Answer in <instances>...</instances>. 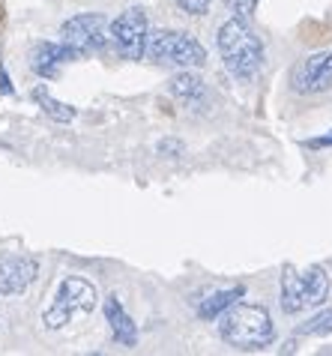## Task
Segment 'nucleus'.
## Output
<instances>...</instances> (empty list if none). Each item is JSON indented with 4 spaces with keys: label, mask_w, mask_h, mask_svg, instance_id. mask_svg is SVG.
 <instances>
[{
    "label": "nucleus",
    "mask_w": 332,
    "mask_h": 356,
    "mask_svg": "<svg viewBox=\"0 0 332 356\" xmlns=\"http://www.w3.org/2000/svg\"><path fill=\"white\" fill-rule=\"evenodd\" d=\"M216 45H219L222 60H224V69H228L233 78L251 81V78L258 75V69L263 63V45L255 36V31H251L249 18H242V15L228 18V22L219 27Z\"/></svg>",
    "instance_id": "obj_1"
},
{
    "label": "nucleus",
    "mask_w": 332,
    "mask_h": 356,
    "mask_svg": "<svg viewBox=\"0 0 332 356\" xmlns=\"http://www.w3.org/2000/svg\"><path fill=\"white\" fill-rule=\"evenodd\" d=\"M219 335L231 348L240 350H260L272 341V318L263 305L255 302H233L228 312L222 314L219 323Z\"/></svg>",
    "instance_id": "obj_2"
},
{
    "label": "nucleus",
    "mask_w": 332,
    "mask_h": 356,
    "mask_svg": "<svg viewBox=\"0 0 332 356\" xmlns=\"http://www.w3.org/2000/svg\"><path fill=\"white\" fill-rule=\"evenodd\" d=\"M329 296V275L324 266L311 264L306 270L285 266L281 270V312L299 314L302 309H315Z\"/></svg>",
    "instance_id": "obj_3"
},
{
    "label": "nucleus",
    "mask_w": 332,
    "mask_h": 356,
    "mask_svg": "<svg viewBox=\"0 0 332 356\" xmlns=\"http://www.w3.org/2000/svg\"><path fill=\"white\" fill-rule=\"evenodd\" d=\"M144 54L156 63L183 66V69H198L207 63V48L192 33L183 31H153L147 36V51Z\"/></svg>",
    "instance_id": "obj_4"
},
{
    "label": "nucleus",
    "mask_w": 332,
    "mask_h": 356,
    "mask_svg": "<svg viewBox=\"0 0 332 356\" xmlns=\"http://www.w3.org/2000/svg\"><path fill=\"white\" fill-rule=\"evenodd\" d=\"M96 300H99V296H96V288L90 282L81 279V275H66L54 293V302L48 305L45 314H42V323L48 330H63L78 312L81 314L93 312Z\"/></svg>",
    "instance_id": "obj_5"
},
{
    "label": "nucleus",
    "mask_w": 332,
    "mask_h": 356,
    "mask_svg": "<svg viewBox=\"0 0 332 356\" xmlns=\"http://www.w3.org/2000/svg\"><path fill=\"white\" fill-rule=\"evenodd\" d=\"M108 36H111V24L99 13H81L60 24V42L69 45L78 57L102 51Z\"/></svg>",
    "instance_id": "obj_6"
},
{
    "label": "nucleus",
    "mask_w": 332,
    "mask_h": 356,
    "mask_svg": "<svg viewBox=\"0 0 332 356\" xmlns=\"http://www.w3.org/2000/svg\"><path fill=\"white\" fill-rule=\"evenodd\" d=\"M147 13L141 6L126 9L123 15H117L111 22V42L123 60H141L144 51H147Z\"/></svg>",
    "instance_id": "obj_7"
},
{
    "label": "nucleus",
    "mask_w": 332,
    "mask_h": 356,
    "mask_svg": "<svg viewBox=\"0 0 332 356\" xmlns=\"http://www.w3.org/2000/svg\"><path fill=\"white\" fill-rule=\"evenodd\" d=\"M290 87L299 96H317L332 90V51L308 54L290 72Z\"/></svg>",
    "instance_id": "obj_8"
},
{
    "label": "nucleus",
    "mask_w": 332,
    "mask_h": 356,
    "mask_svg": "<svg viewBox=\"0 0 332 356\" xmlns=\"http://www.w3.org/2000/svg\"><path fill=\"white\" fill-rule=\"evenodd\" d=\"M39 264L27 254H6L0 258V296H18L36 282Z\"/></svg>",
    "instance_id": "obj_9"
},
{
    "label": "nucleus",
    "mask_w": 332,
    "mask_h": 356,
    "mask_svg": "<svg viewBox=\"0 0 332 356\" xmlns=\"http://www.w3.org/2000/svg\"><path fill=\"white\" fill-rule=\"evenodd\" d=\"M75 51L63 42H39L33 51V72L42 78H54L57 69H60L66 60H75Z\"/></svg>",
    "instance_id": "obj_10"
},
{
    "label": "nucleus",
    "mask_w": 332,
    "mask_h": 356,
    "mask_svg": "<svg viewBox=\"0 0 332 356\" xmlns=\"http://www.w3.org/2000/svg\"><path fill=\"white\" fill-rule=\"evenodd\" d=\"M105 318L111 323V335H114L117 344H123V348H135V344H138V326H135V321L123 312V305L117 296H108V300H105Z\"/></svg>",
    "instance_id": "obj_11"
},
{
    "label": "nucleus",
    "mask_w": 332,
    "mask_h": 356,
    "mask_svg": "<svg viewBox=\"0 0 332 356\" xmlns=\"http://www.w3.org/2000/svg\"><path fill=\"white\" fill-rule=\"evenodd\" d=\"M242 293H246L242 284H237V288H224V291H213L210 296H204V300H201L198 314L204 321H216V318H222V314L231 309L233 302L242 300Z\"/></svg>",
    "instance_id": "obj_12"
},
{
    "label": "nucleus",
    "mask_w": 332,
    "mask_h": 356,
    "mask_svg": "<svg viewBox=\"0 0 332 356\" xmlns=\"http://www.w3.org/2000/svg\"><path fill=\"white\" fill-rule=\"evenodd\" d=\"M171 93L180 99V102H185V105H194L198 99H204V81L194 72H180L177 78L171 81Z\"/></svg>",
    "instance_id": "obj_13"
},
{
    "label": "nucleus",
    "mask_w": 332,
    "mask_h": 356,
    "mask_svg": "<svg viewBox=\"0 0 332 356\" xmlns=\"http://www.w3.org/2000/svg\"><path fill=\"white\" fill-rule=\"evenodd\" d=\"M33 99L39 102V108H42V111H45L48 117H51V120H57V123H72V120H75V114H78L72 105L57 102V99H54L51 93H48L45 87H36V90H33Z\"/></svg>",
    "instance_id": "obj_14"
},
{
    "label": "nucleus",
    "mask_w": 332,
    "mask_h": 356,
    "mask_svg": "<svg viewBox=\"0 0 332 356\" xmlns=\"http://www.w3.org/2000/svg\"><path fill=\"white\" fill-rule=\"evenodd\" d=\"M299 335H329L332 332V312H324V314H317V318H311L308 323H302Z\"/></svg>",
    "instance_id": "obj_15"
},
{
    "label": "nucleus",
    "mask_w": 332,
    "mask_h": 356,
    "mask_svg": "<svg viewBox=\"0 0 332 356\" xmlns=\"http://www.w3.org/2000/svg\"><path fill=\"white\" fill-rule=\"evenodd\" d=\"M174 3H177L183 13H189V15H204L210 9L213 0H174Z\"/></svg>",
    "instance_id": "obj_16"
},
{
    "label": "nucleus",
    "mask_w": 332,
    "mask_h": 356,
    "mask_svg": "<svg viewBox=\"0 0 332 356\" xmlns=\"http://www.w3.org/2000/svg\"><path fill=\"white\" fill-rule=\"evenodd\" d=\"M231 9L237 15H242V18H251L255 15V9H258V0H231Z\"/></svg>",
    "instance_id": "obj_17"
},
{
    "label": "nucleus",
    "mask_w": 332,
    "mask_h": 356,
    "mask_svg": "<svg viewBox=\"0 0 332 356\" xmlns=\"http://www.w3.org/2000/svg\"><path fill=\"white\" fill-rule=\"evenodd\" d=\"M159 153H174V156H180V153H183V144H180V141H162V144H159Z\"/></svg>",
    "instance_id": "obj_18"
},
{
    "label": "nucleus",
    "mask_w": 332,
    "mask_h": 356,
    "mask_svg": "<svg viewBox=\"0 0 332 356\" xmlns=\"http://www.w3.org/2000/svg\"><path fill=\"white\" fill-rule=\"evenodd\" d=\"M0 90H3V93H13V84H9V75H6V72H0Z\"/></svg>",
    "instance_id": "obj_19"
},
{
    "label": "nucleus",
    "mask_w": 332,
    "mask_h": 356,
    "mask_svg": "<svg viewBox=\"0 0 332 356\" xmlns=\"http://www.w3.org/2000/svg\"><path fill=\"white\" fill-rule=\"evenodd\" d=\"M311 147H332V135H326V138H317V141H311Z\"/></svg>",
    "instance_id": "obj_20"
}]
</instances>
